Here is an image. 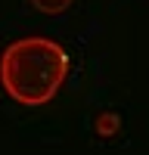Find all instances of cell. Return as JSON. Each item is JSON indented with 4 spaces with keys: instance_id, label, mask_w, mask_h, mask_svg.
I'll list each match as a JSON object with an SVG mask.
<instances>
[{
    "instance_id": "1",
    "label": "cell",
    "mask_w": 149,
    "mask_h": 155,
    "mask_svg": "<svg viewBox=\"0 0 149 155\" xmlns=\"http://www.w3.org/2000/svg\"><path fill=\"white\" fill-rule=\"evenodd\" d=\"M71 56L50 37H19L0 53V84L19 106H47L68 78Z\"/></svg>"
},
{
    "instance_id": "2",
    "label": "cell",
    "mask_w": 149,
    "mask_h": 155,
    "mask_svg": "<svg viewBox=\"0 0 149 155\" xmlns=\"http://www.w3.org/2000/svg\"><path fill=\"white\" fill-rule=\"evenodd\" d=\"M121 130V118L118 115H112V112H103L96 118V134L99 137H112V134H118Z\"/></svg>"
},
{
    "instance_id": "3",
    "label": "cell",
    "mask_w": 149,
    "mask_h": 155,
    "mask_svg": "<svg viewBox=\"0 0 149 155\" xmlns=\"http://www.w3.org/2000/svg\"><path fill=\"white\" fill-rule=\"evenodd\" d=\"M31 6L37 12H44V16H59V12H65L71 6V0H31Z\"/></svg>"
}]
</instances>
